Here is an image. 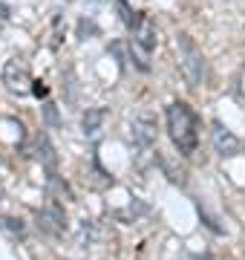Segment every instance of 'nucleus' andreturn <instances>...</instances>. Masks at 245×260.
<instances>
[{
  "label": "nucleus",
  "instance_id": "obj_4",
  "mask_svg": "<svg viewBox=\"0 0 245 260\" xmlns=\"http://www.w3.org/2000/svg\"><path fill=\"white\" fill-rule=\"evenodd\" d=\"M130 136H133V145L142 150H150L156 145V119L150 113H139L133 116L130 121Z\"/></svg>",
  "mask_w": 245,
  "mask_h": 260
},
{
  "label": "nucleus",
  "instance_id": "obj_3",
  "mask_svg": "<svg viewBox=\"0 0 245 260\" xmlns=\"http://www.w3.org/2000/svg\"><path fill=\"white\" fill-rule=\"evenodd\" d=\"M3 84H6V90L12 95H26L32 93V73H29L26 61H20V58H9L6 64H3Z\"/></svg>",
  "mask_w": 245,
  "mask_h": 260
},
{
  "label": "nucleus",
  "instance_id": "obj_15",
  "mask_svg": "<svg viewBox=\"0 0 245 260\" xmlns=\"http://www.w3.org/2000/svg\"><path fill=\"white\" fill-rule=\"evenodd\" d=\"M205 260H211V257H208V254H205Z\"/></svg>",
  "mask_w": 245,
  "mask_h": 260
},
{
  "label": "nucleus",
  "instance_id": "obj_8",
  "mask_svg": "<svg viewBox=\"0 0 245 260\" xmlns=\"http://www.w3.org/2000/svg\"><path fill=\"white\" fill-rule=\"evenodd\" d=\"M104 119H107V107H90L81 119V127H84V136L87 139H98L101 136V127H104Z\"/></svg>",
  "mask_w": 245,
  "mask_h": 260
},
{
  "label": "nucleus",
  "instance_id": "obj_7",
  "mask_svg": "<svg viewBox=\"0 0 245 260\" xmlns=\"http://www.w3.org/2000/svg\"><path fill=\"white\" fill-rule=\"evenodd\" d=\"M38 229H40V232H47V234H52V237H61V234L66 232L64 211H61L58 205H49V208L38 211Z\"/></svg>",
  "mask_w": 245,
  "mask_h": 260
},
{
  "label": "nucleus",
  "instance_id": "obj_10",
  "mask_svg": "<svg viewBox=\"0 0 245 260\" xmlns=\"http://www.w3.org/2000/svg\"><path fill=\"white\" fill-rule=\"evenodd\" d=\"M0 225H3V229H6L9 234H15V237H20V240L26 237V223H23L20 217H0Z\"/></svg>",
  "mask_w": 245,
  "mask_h": 260
},
{
  "label": "nucleus",
  "instance_id": "obj_5",
  "mask_svg": "<svg viewBox=\"0 0 245 260\" xmlns=\"http://www.w3.org/2000/svg\"><path fill=\"white\" fill-rule=\"evenodd\" d=\"M211 139H214V150H217L222 159H231V156H236V153L242 150L239 139H236L222 121H214V124H211Z\"/></svg>",
  "mask_w": 245,
  "mask_h": 260
},
{
  "label": "nucleus",
  "instance_id": "obj_2",
  "mask_svg": "<svg viewBox=\"0 0 245 260\" xmlns=\"http://www.w3.org/2000/svg\"><path fill=\"white\" fill-rule=\"evenodd\" d=\"M176 47H179V67H182V75L188 78L190 87H199L205 81V55L202 49L193 44V38L179 32L176 35Z\"/></svg>",
  "mask_w": 245,
  "mask_h": 260
},
{
  "label": "nucleus",
  "instance_id": "obj_6",
  "mask_svg": "<svg viewBox=\"0 0 245 260\" xmlns=\"http://www.w3.org/2000/svg\"><path fill=\"white\" fill-rule=\"evenodd\" d=\"M130 44L136 49H142L144 55H150L153 49H156V26H153V20L147 15H139L136 20V26L130 29Z\"/></svg>",
  "mask_w": 245,
  "mask_h": 260
},
{
  "label": "nucleus",
  "instance_id": "obj_1",
  "mask_svg": "<svg viewBox=\"0 0 245 260\" xmlns=\"http://www.w3.org/2000/svg\"><path fill=\"white\" fill-rule=\"evenodd\" d=\"M165 119H168L170 139H173V145L179 148L182 156L196 153V148H199V119H196V113L190 110V104H185V102L168 104Z\"/></svg>",
  "mask_w": 245,
  "mask_h": 260
},
{
  "label": "nucleus",
  "instance_id": "obj_9",
  "mask_svg": "<svg viewBox=\"0 0 245 260\" xmlns=\"http://www.w3.org/2000/svg\"><path fill=\"white\" fill-rule=\"evenodd\" d=\"M38 159L44 162L47 174H55V168H58V156H55V148H52L49 136H38Z\"/></svg>",
  "mask_w": 245,
  "mask_h": 260
},
{
  "label": "nucleus",
  "instance_id": "obj_14",
  "mask_svg": "<svg viewBox=\"0 0 245 260\" xmlns=\"http://www.w3.org/2000/svg\"><path fill=\"white\" fill-rule=\"evenodd\" d=\"M93 3H101V0H93Z\"/></svg>",
  "mask_w": 245,
  "mask_h": 260
},
{
  "label": "nucleus",
  "instance_id": "obj_11",
  "mask_svg": "<svg viewBox=\"0 0 245 260\" xmlns=\"http://www.w3.org/2000/svg\"><path fill=\"white\" fill-rule=\"evenodd\" d=\"M115 6H118V12H121V23L127 29L136 26V20H139V15L136 12H130V6H127V0H115Z\"/></svg>",
  "mask_w": 245,
  "mask_h": 260
},
{
  "label": "nucleus",
  "instance_id": "obj_13",
  "mask_svg": "<svg viewBox=\"0 0 245 260\" xmlns=\"http://www.w3.org/2000/svg\"><path fill=\"white\" fill-rule=\"evenodd\" d=\"M32 95H38V99H47V95H49V87H47L44 81H35V84H32Z\"/></svg>",
  "mask_w": 245,
  "mask_h": 260
},
{
  "label": "nucleus",
  "instance_id": "obj_12",
  "mask_svg": "<svg viewBox=\"0 0 245 260\" xmlns=\"http://www.w3.org/2000/svg\"><path fill=\"white\" fill-rule=\"evenodd\" d=\"M44 116H47V121L52 124V127H58V110H55V104L52 102L44 104Z\"/></svg>",
  "mask_w": 245,
  "mask_h": 260
}]
</instances>
